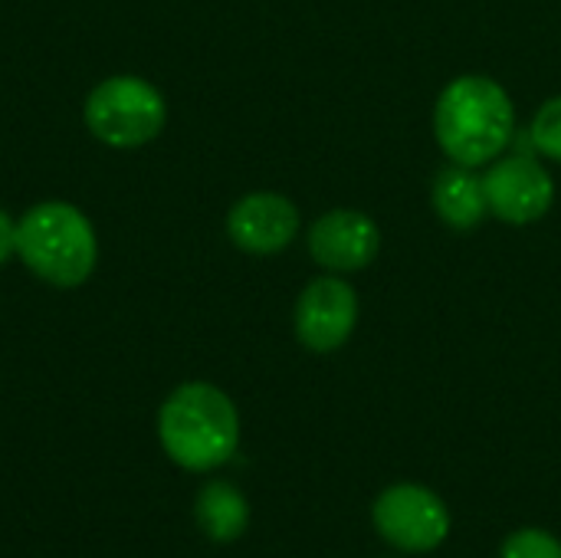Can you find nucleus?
<instances>
[{"label": "nucleus", "mask_w": 561, "mask_h": 558, "mask_svg": "<svg viewBox=\"0 0 561 558\" xmlns=\"http://www.w3.org/2000/svg\"><path fill=\"white\" fill-rule=\"evenodd\" d=\"M529 138H533L536 151H542L552 161H561V95L549 99L536 112V122L529 128Z\"/></svg>", "instance_id": "obj_12"}, {"label": "nucleus", "mask_w": 561, "mask_h": 558, "mask_svg": "<svg viewBox=\"0 0 561 558\" xmlns=\"http://www.w3.org/2000/svg\"><path fill=\"white\" fill-rule=\"evenodd\" d=\"M431 201H434L437 217L454 230H473L490 214L483 178L473 168L457 164V161L437 171L434 187H431Z\"/></svg>", "instance_id": "obj_10"}, {"label": "nucleus", "mask_w": 561, "mask_h": 558, "mask_svg": "<svg viewBox=\"0 0 561 558\" xmlns=\"http://www.w3.org/2000/svg\"><path fill=\"white\" fill-rule=\"evenodd\" d=\"M230 240L256 257H270L286 250L299 234V210L289 197L256 191L240 197L227 214Z\"/></svg>", "instance_id": "obj_9"}, {"label": "nucleus", "mask_w": 561, "mask_h": 558, "mask_svg": "<svg viewBox=\"0 0 561 558\" xmlns=\"http://www.w3.org/2000/svg\"><path fill=\"white\" fill-rule=\"evenodd\" d=\"M516 132L510 92L490 76H460L447 82L434 105V135L457 164L480 168L496 161Z\"/></svg>", "instance_id": "obj_1"}, {"label": "nucleus", "mask_w": 561, "mask_h": 558, "mask_svg": "<svg viewBox=\"0 0 561 558\" xmlns=\"http://www.w3.org/2000/svg\"><path fill=\"white\" fill-rule=\"evenodd\" d=\"M378 250L381 230L362 210H329L309 230V253L329 273H358L375 263Z\"/></svg>", "instance_id": "obj_8"}, {"label": "nucleus", "mask_w": 561, "mask_h": 558, "mask_svg": "<svg viewBox=\"0 0 561 558\" xmlns=\"http://www.w3.org/2000/svg\"><path fill=\"white\" fill-rule=\"evenodd\" d=\"M500 558H561V543L546 529H519L503 543Z\"/></svg>", "instance_id": "obj_13"}, {"label": "nucleus", "mask_w": 561, "mask_h": 558, "mask_svg": "<svg viewBox=\"0 0 561 558\" xmlns=\"http://www.w3.org/2000/svg\"><path fill=\"white\" fill-rule=\"evenodd\" d=\"M358 326V296L339 276L312 280L296 303V335L309 352L342 349Z\"/></svg>", "instance_id": "obj_7"}, {"label": "nucleus", "mask_w": 561, "mask_h": 558, "mask_svg": "<svg viewBox=\"0 0 561 558\" xmlns=\"http://www.w3.org/2000/svg\"><path fill=\"white\" fill-rule=\"evenodd\" d=\"M194 516H197L201 533L210 543L227 546V543H237L247 533V526H250V503H247V497L233 483L214 480V483H207L197 493Z\"/></svg>", "instance_id": "obj_11"}, {"label": "nucleus", "mask_w": 561, "mask_h": 558, "mask_svg": "<svg viewBox=\"0 0 561 558\" xmlns=\"http://www.w3.org/2000/svg\"><path fill=\"white\" fill-rule=\"evenodd\" d=\"M10 253H16V224L7 210H0V266L10 260Z\"/></svg>", "instance_id": "obj_14"}, {"label": "nucleus", "mask_w": 561, "mask_h": 558, "mask_svg": "<svg viewBox=\"0 0 561 558\" xmlns=\"http://www.w3.org/2000/svg\"><path fill=\"white\" fill-rule=\"evenodd\" d=\"M375 529L401 553H431L450 533L444 500L421 483H394L371 506Z\"/></svg>", "instance_id": "obj_5"}, {"label": "nucleus", "mask_w": 561, "mask_h": 558, "mask_svg": "<svg viewBox=\"0 0 561 558\" xmlns=\"http://www.w3.org/2000/svg\"><path fill=\"white\" fill-rule=\"evenodd\" d=\"M483 191L490 214L503 224H533L549 214L556 201L552 174L526 155L496 158L483 174Z\"/></svg>", "instance_id": "obj_6"}, {"label": "nucleus", "mask_w": 561, "mask_h": 558, "mask_svg": "<svg viewBox=\"0 0 561 558\" xmlns=\"http://www.w3.org/2000/svg\"><path fill=\"white\" fill-rule=\"evenodd\" d=\"M158 437L178 467L204 474L233 457L240 444V418L220 388L207 382H187L161 405Z\"/></svg>", "instance_id": "obj_2"}, {"label": "nucleus", "mask_w": 561, "mask_h": 558, "mask_svg": "<svg viewBox=\"0 0 561 558\" xmlns=\"http://www.w3.org/2000/svg\"><path fill=\"white\" fill-rule=\"evenodd\" d=\"M161 92L138 76H112L85 99L89 132L112 148H138L164 128Z\"/></svg>", "instance_id": "obj_4"}, {"label": "nucleus", "mask_w": 561, "mask_h": 558, "mask_svg": "<svg viewBox=\"0 0 561 558\" xmlns=\"http://www.w3.org/2000/svg\"><path fill=\"white\" fill-rule=\"evenodd\" d=\"M16 253L23 263L53 286H79L99 260V243L89 217L62 201L36 204L16 224Z\"/></svg>", "instance_id": "obj_3"}]
</instances>
